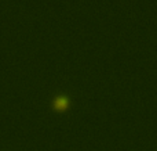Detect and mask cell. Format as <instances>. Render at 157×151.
<instances>
[{
    "label": "cell",
    "mask_w": 157,
    "mask_h": 151,
    "mask_svg": "<svg viewBox=\"0 0 157 151\" xmlns=\"http://www.w3.org/2000/svg\"><path fill=\"white\" fill-rule=\"evenodd\" d=\"M71 107V100L65 94H57L52 100V110L57 112H65Z\"/></svg>",
    "instance_id": "1"
}]
</instances>
